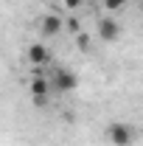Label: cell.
<instances>
[{"mask_svg": "<svg viewBox=\"0 0 143 146\" xmlns=\"http://www.w3.org/2000/svg\"><path fill=\"white\" fill-rule=\"evenodd\" d=\"M28 90H31V104H34V107H45V104H48L54 87H51V76L45 73V68H34V70H31Z\"/></svg>", "mask_w": 143, "mask_h": 146, "instance_id": "6da1fadb", "label": "cell"}, {"mask_svg": "<svg viewBox=\"0 0 143 146\" xmlns=\"http://www.w3.org/2000/svg\"><path fill=\"white\" fill-rule=\"evenodd\" d=\"M48 76H51V87H54V93H59V96L73 93L76 87H79V76H76L70 68H54Z\"/></svg>", "mask_w": 143, "mask_h": 146, "instance_id": "7a4b0ae2", "label": "cell"}, {"mask_svg": "<svg viewBox=\"0 0 143 146\" xmlns=\"http://www.w3.org/2000/svg\"><path fill=\"white\" fill-rule=\"evenodd\" d=\"M107 141L112 146H132L135 143V127L126 121H112L107 127Z\"/></svg>", "mask_w": 143, "mask_h": 146, "instance_id": "3957f363", "label": "cell"}, {"mask_svg": "<svg viewBox=\"0 0 143 146\" xmlns=\"http://www.w3.org/2000/svg\"><path fill=\"white\" fill-rule=\"evenodd\" d=\"M25 59L31 62V68H45V65L51 62V48L42 45V42H31V45L25 48Z\"/></svg>", "mask_w": 143, "mask_h": 146, "instance_id": "277c9868", "label": "cell"}, {"mask_svg": "<svg viewBox=\"0 0 143 146\" xmlns=\"http://www.w3.org/2000/svg\"><path fill=\"white\" fill-rule=\"evenodd\" d=\"M62 28H65V20L59 17L56 11H51V14H45V17L39 20V31H42L45 36H56Z\"/></svg>", "mask_w": 143, "mask_h": 146, "instance_id": "5b68a950", "label": "cell"}, {"mask_svg": "<svg viewBox=\"0 0 143 146\" xmlns=\"http://www.w3.org/2000/svg\"><path fill=\"white\" fill-rule=\"evenodd\" d=\"M95 28H98V36H101L104 42H115V39H118V34H121V25H118L112 17H101Z\"/></svg>", "mask_w": 143, "mask_h": 146, "instance_id": "8992f818", "label": "cell"}, {"mask_svg": "<svg viewBox=\"0 0 143 146\" xmlns=\"http://www.w3.org/2000/svg\"><path fill=\"white\" fill-rule=\"evenodd\" d=\"M126 3H129V0H101V6H104L107 11H112V14L121 11V9H126Z\"/></svg>", "mask_w": 143, "mask_h": 146, "instance_id": "52a82bcc", "label": "cell"}, {"mask_svg": "<svg viewBox=\"0 0 143 146\" xmlns=\"http://www.w3.org/2000/svg\"><path fill=\"white\" fill-rule=\"evenodd\" d=\"M76 45L81 48V51H90V36L81 31V34H76Z\"/></svg>", "mask_w": 143, "mask_h": 146, "instance_id": "ba28073f", "label": "cell"}, {"mask_svg": "<svg viewBox=\"0 0 143 146\" xmlns=\"http://www.w3.org/2000/svg\"><path fill=\"white\" fill-rule=\"evenodd\" d=\"M65 25H68V31H73V34H81V23L76 17H70V20H65Z\"/></svg>", "mask_w": 143, "mask_h": 146, "instance_id": "9c48e42d", "label": "cell"}, {"mask_svg": "<svg viewBox=\"0 0 143 146\" xmlns=\"http://www.w3.org/2000/svg\"><path fill=\"white\" fill-rule=\"evenodd\" d=\"M81 3H84V0H65V9L76 11V9H81Z\"/></svg>", "mask_w": 143, "mask_h": 146, "instance_id": "30bf717a", "label": "cell"}, {"mask_svg": "<svg viewBox=\"0 0 143 146\" xmlns=\"http://www.w3.org/2000/svg\"><path fill=\"white\" fill-rule=\"evenodd\" d=\"M42 3H54V0H42Z\"/></svg>", "mask_w": 143, "mask_h": 146, "instance_id": "8fae6325", "label": "cell"}, {"mask_svg": "<svg viewBox=\"0 0 143 146\" xmlns=\"http://www.w3.org/2000/svg\"><path fill=\"white\" fill-rule=\"evenodd\" d=\"M95 3H101V0H95Z\"/></svg>", "mask_w": 143, "mask_h": 146, "instance_id": "7c38bea8", "label": "cell"}]
</instances>
